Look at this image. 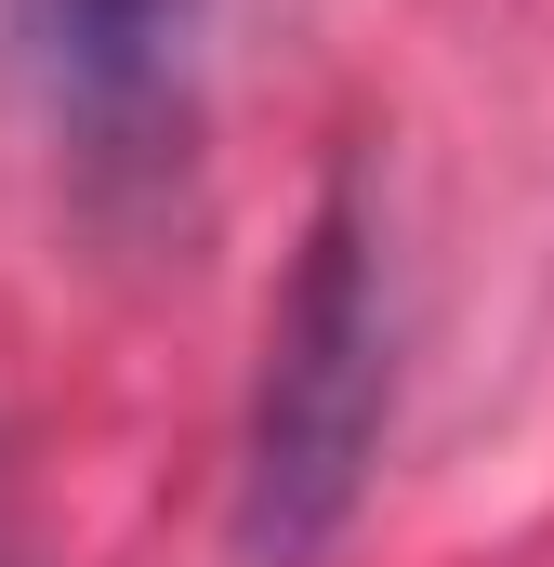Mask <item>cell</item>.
I'll return each mask as SVG.
<instances>
[{"label": "cell", "instance_id": "2", "mask_svg": "<svg viewBox=\"0 0 554 567\" xmlns=\"http://www.w3.org/2000/svg\"><path fill=\"white\" fill-rule=\"evenodd\" d=\"M198 0H0V66L80 158H158L185 120Z\"/></svg>", "mask_w": 554, "mask_h": 567}, {"label": "cell", "instance_id": "1", "mask_svg": "<svg viewBox=\"0 0 554 567\" xmlns=\"http://www.w3.org/2000/svg\"><path fill=\"white\" fill-rule=\"evenodd\" d=\"M397 410V290H383V225L357 185L317 198L252 370V435H238V567H317L383 462Z\"/></svg>", "mask_w": 554, "mask_h": 567}]
</instances>
